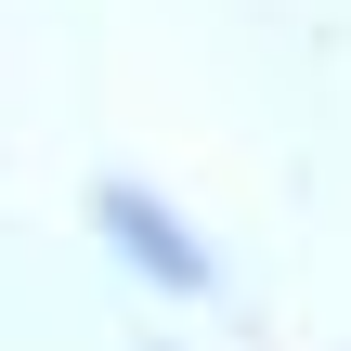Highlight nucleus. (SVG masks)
<instances>
[{
  "instance_id": "nucleus-1",
  "label": "nucleus",
  "mask_w": 351,
  "mask_h": 351,
  "mask_svg": "<svg viewBox=\"0 0 351 351\" xmlns=\"http://www.w3.org/2000/svg\"><path fill=\"white\" fill-rule=\"evenodd\" d=\"M91 221H104V247H117L143 287H169V300H208V287H221L208 234H195L169 195H143V182H91Z\"/></svg>"
}]
</instances>
